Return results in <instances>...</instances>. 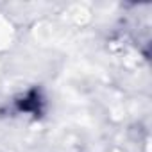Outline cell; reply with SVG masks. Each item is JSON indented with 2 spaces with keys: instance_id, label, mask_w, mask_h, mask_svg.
Listing matches in <instances>:
<instances>
[{
  "instance_id": "cell-1",
  "label": "cell",
  "mask_w": 152,
  "mask_h": 152,
  "mask_svg": "<svg viewBox=\"0 0 152 152\" xmlns=\"http://www.w3.org/2000/svg\"><path fill=\"white\" fill-rule=\"evenodd\" d=\"M18 109L20 111H25V113L39 115L41 113V99H39V93L36 90L29 91L22 100H18Z\"/></svg>"
}]
</instances>
